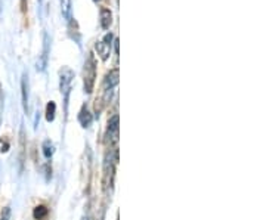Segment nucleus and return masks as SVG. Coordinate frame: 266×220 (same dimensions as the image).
Here are the masks:
<instances>
[{"mask_svg": "<svg viewBox=\"0 0 266 220\" xmlns=\"http://www.w3.org/2000/svg\"><path fill=\"white\" fill-rule=\"evenodd\" d=\"M95 79H96V62H95L93 54H89L88 61L85 64V92L86 93H92Z\"/></svg>", "mask_w": 266, "mask_h": 220, "instance_id": "obj_1", "label": "nucleus"}, {"mask_svg": "<svg viewBox=\"0 0 266 220\" xmlns=\"http://www.w3.org/2000/svg\"><path fill=\"white\" fill-rule=\"evenodd\" d=\"M59 74H61V93L64 95V98H65V101H67V99H68L70 89H71V82H73V79H74V73H73V70L64 67Z\"/></svg>", "mask_w": 266, "mask_h": 220, "instance_id": "obj_2", "label": "nucleus"}, {"mask_svg": "<svg viewBox=\"0 0 266 220\" xmlns=\"http://www.w3.org/2000/svg\"><path fill=\"white\" fill-rule=\"evenodd\" d=\"M108 139L113 142H117L118 138V115H113L108 120Z\"/></svg>", "mask_w": 266, "mask_h": 220, "instance_id": "obj_3", "label": "nucleus"}, {"mask_svg": "<svg viewBox=\"0 0 266 220\" xmlns=\"http://www.w3.org/2000/svg\"><path fill=\"white\" fill-rule=\"evenodd\" d=\"M117 84H118V70L114 68V70H111V71L107 74V77H105V86L108 87V90H110V89L113 90V87H116Z\"/></svg>", "mask_w": 266, "mask_h": 220, "instance_id": "obj_4", "label": "nucleus"}, {"mask_svg": "<svg viewBox=\"0 0 266 220\" xmlns=\"http://www.w3.org/2000/svg\"><path fill=\"white\" fill-rule=\"evenodd\" d=\"M96 51H98V55L101 56V59L107 61L108 56H110V52H111V45H108L105 42H98L96 43Z\"/></svg>", "mask_w": 266, "mask_h": 220, "instance_id": "obj_5", "label": "nucleus"}, {"mask_svg": "<svg viewBox=\"0 0 266 220\" xmlns=\"http://www.w3.org/2000/svg\"><path fill=\"white\" fill-rule=\"evenodd\" d=\"M111 23H113V15H111V11H110V9L102 8V9H101V27L107 30V28H110Z\"/></svg>", "mask_w": 266, "mask_h": 220, "instance_id": "obj_6", "label": "nucleus"}, {"mask_svg": "<svg viewBox=\"0 0 266 220\" xmlns=\"http://www.w3.org/2000/svg\"><path fill=\"white\" fill-rule=\"evenodd\" d=\"M79 120H80V123H82V126L83 127H89L90 124H92V114L88 111V108H83L82 110V112H80V115H79Z\"/></svg>", "mask_w": 266, "mask_h": 220, "instance_id": "obj_7", "label": "nucleus"}, {"mask_svg": "<svg viewBox=\"0 0 266 220\" xmlns=\"http://www.w3.org/2000/svg\"><path fill=\"white\" fill-rule=\"evenodd\" d=\"M61 12L65 20H70L71 15V0H61Z\"/></svg>", "mask_w": 266, "mask_h": 220, "instance_id": "obj_8", "label": "nucleus"}, {"mask_svg": "<svg viewBox=\"0 0 266 220\" xmlns=\"http://www.w3.org/2000/svg\"><path fill=\"white\" fill-rule=\"evenodd\" d=\"M48 213H49V210L45 205H37L34 208V211H33V216H34L36 220H42V219H45L48 216Z\"/></svg>", "mask_w": 266, "mask_h": 220, "instance_id": "obj_9", "label": "nucleus"}, {"mask_svg": "<svg viewBox=\"0 0 266 220\" xmlns=\"http://www.w3.org/2000/svg\"><path fill=\"white\" fill-rule=\"evenodd\" d=\"M21 89H23V105H24V110L27 111V110H29V87H27V82H26V77L23 79V83H21Z\"/></svg>", "mask_w": 266, "mask_h": 220, "instance_id": "obj_10", "label": "nucleus"}, {"mask_svg": "<svg viewBox=\"0 0 266 220\" xmlns=\"http://www.w3.org/2000/svg\"><path fill=\"white\" fill-rule=\"evenodd\" d=\"M55 110H57V104L55 102H49L46 107V120L48 121H54L55 120Z\"/></svg>", "mask_w": 266, "mask_h": 220, "instance_id": "obj_11", "label": "nucleus"}, {"mask_svg": "<svg viewBox=\"0 0 266 220\" xmlns=\"http://www.w3.org/2000/svg\"><path fill=\"white\" fill-rule=\"evenodd\" d=\"M43 152H45V157H46V158H51V157L54 155V145H52L49 140H46V142L43 143Z\"/></svg>", "mask_w": 266, "mask_h": 220, "instance_id": "obj_12", "label": "nucleus"}, {"mask_svg": "<svg viewBox=\"0 0 266 220\" xmlns=\"http://www.w3.org/2000/svg\"><path fill=\"white\" fill-rule=\"evenodd\" d=\"M11 219V207H5L2 210V216H0V220H9Z\"/></svg>", "mask_w": 266, "mask_h": 220, "instance_id": "obj_13", "label": "nucleus"}, {"mask_svg": "<svg viewBox=\"0 0 266 220\" xmlns=\"http://www.w3.org/2000/svg\"><path fill=\"white\" fill-rule=\"evenodd\" d=\"M111 40H113V34H111V33H108V34L105 36L104 42H105V43H108V45H111Z\"/></svg>", "mask_w": 266, "mask_h": 220, "instance_id": "obj_14", "label": "nucleus"}, {"mask_svg": "<svg viewBox=\"0 0 266 220\" xmlns=\"http://www.w3.org/2000/svg\"><path fill=\"white\" fill-rule=\"evenodd\" d=\"M39 2H42V0H39Z\"/></svg>", "mask_w": 266, "mask_h": 220, "instance_id": "obj_15", "label": "nucleus"}]
</instances>
